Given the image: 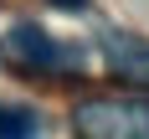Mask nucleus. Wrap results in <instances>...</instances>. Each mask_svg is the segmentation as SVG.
<instances>
[{"instance_id": "nucleus-2", "label": "nucleus", "mask_w": 149, "mask_h": 139, "mask_svg": "<svg viewBox=\"0 0 149 139\" xmlns=\"http://www.w3.org/2000/svg\"><path fill=\"white\" fill-rule=\"evenodd\" d=\"M103 57H108V67H113L118 77H129V82H149V41L108 31V36H103Z\"/></svg>"}, {"instance_id": "nucleus-4", "label": "nucleus", "mask_w": 149, "mask_h": 139, "mask_svg": "<svg viewBox=\"0 0 149 139\" xmlns=\"http://www.w3.org/2000/svg\"><path fill=\"white\" fill-rule=\"evenodd\" d=\"M52 5H62V10H82L88 0H52Z\"/></svg>"}, {"instance_id": "nucleus-1", "label": "nucleus", "mask_w": 149, "mask_h": 139, "mask_svg": "<svg viewBox=\"0 0 149 139\" xmlns=\"http://www.w3.org/2000/svg\"><path fill=\"white\" fill-rule=\"evenodd\" d=\"M0 62H15L26 72H67L72 67L67 62V46L57 36H46L41 26H31V21H21V26H10L0 36Z\"/></svg>"}, {"instance_id": "nucleus-3", "label": "nucleus", "mask_w": 149, "mask_h": 139, "mask_svg": "<svg viewBox=\"0 0 149 139\" xmlns=\"http://www.w3.org/2000/svg\"><path fill=\"white\" fill-rule=\"evenodd\" d=\"M36 134H41V113L36 108H21V103L0 108V139H36Z\"/></svg>"}]
</instances>
